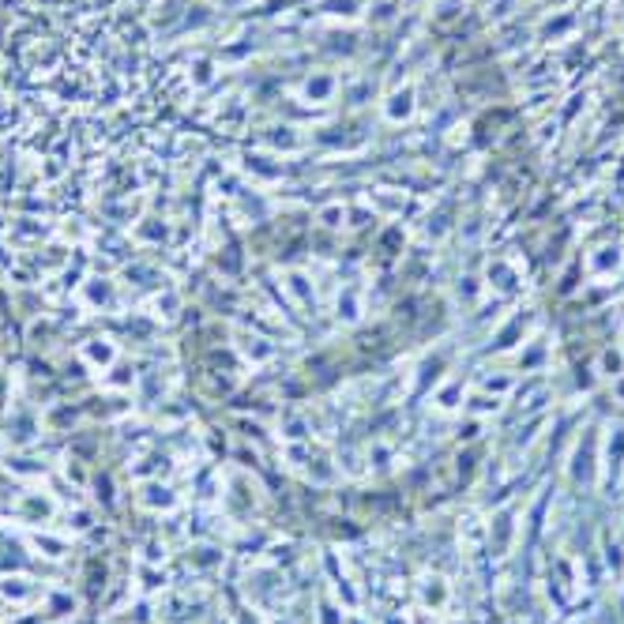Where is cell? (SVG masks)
<instances>
[{
  "mask_svg": "<svg viewBox=\"0 0 624 624\" xmlns=\"http://www.w3.org/2000/svg\"><path fill=\"white\" fill-rule=\"evenodd\" d=\"M286 290H290L293 298L301 301V305H312V301H316V298H312V286H309V278H305V275H298V271L290 275V282H286Z\"/></svg>",
  "mask_w": 624,
  "mask_h": 624,
  "instance_id": "obj_1",
  "label": "cell"
}]
</instances>
